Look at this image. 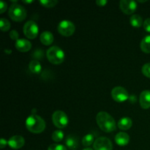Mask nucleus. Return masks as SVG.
I'll return each mask as SVG.
<instances>
[{
	"mask_svg": "<svg viewBox=\"0 0 150 150\" xmlns=\"http://www.w3.org/2000/svg\"><path fill=\"white\" fill-rule=\"evenodd\" d=\"M15 46L21 52H27L32 48V43L26 39H18L16 42Z\"/></svg>",
	"mask_w": 150,
	"mask_h": 150,
	"instance_id": "13",
	"label": "nucleus"
},
{
	"mask_svg": "<svg viewBox=\"0 0 150 150\" xmlns=\"http://www.w3.org/2000/svg\"><path fill=\"white\" fill-rule=\"evenodd\" d=\"M107 2L108 1L106 0H97L96 1V4L98 6H100V7H103V6H105L107 4Z\"/></svg>",
	"mask_w": 150,
	"mask_h": 150,
	"instance_id": "30",
	"label": "nucleus"
},
{
	"mask_svg": "<svg viewBox=\"0 0 150 150\" xmlns=\"http://www.w3.org/2000/svg\"><path fill=\"white\" fill-rule=\"evenodd\" d=\"M94 141H95V136L91 133H89L83 136V139H82V144L86 147H88L95 142Z\"/></svg>",
	"mask_w": 150,
	"mask_h": 150,
	"instance_id": "21",
	"label": "nucleus"
},
{
	"mask_svg": "<svg viewBox=\"0 0 150 150\" xmlns=\"http://www.w3.org/2000/svg\"><path fill=\"white\" fill-rule=\"evenodd\" d=\"M39 2L43 7L50 8V7H55L57 4V3H58V1L57 0H40Z\"/></svg>",
	"mask_w": 150,
	"mask_h": 150,
	"instance_id": "24",
	"label": "nucleus"
},
{
	"mask_svg": "<svg viewBox=\"0 0 150 150\" xmlns=\"http://www.w3.org/2000/svg\"><path fill=\"white\" fill-rule=\"evenodd\" d=\"M120 5L122 11L127 15L133 14L137 8V3L133 0H122Z\"/></svg>",
	"mask_w": 150,
	"mask_h": 150,
	"instance_id": "10",
	"label": "nucleus"
},
{
	"mask_svg": "<svg viewBox=\"0 0 150 150\" xmlns=\"http://www.w3.org/2000/svg\"><path fill=\"white\" fill-rule=\"evenodd\" d=\"M57 30L59 33L64 37H70L73 35L76 30L75 24L69 20H63L58 24Z\"/></svg>",
	"mask_w": 150,
	"mask_h": 150,
	"instance_id": "5",
	"label": "nucleus"
},
{
	"mask_svg": "<svg viewBox=\"0 0 150 150\" xmlns=\"http://www.w3.org/2000/svg\"><path fill=\"white\" fill-rule=\"evenodd\" d=\"M25 144V140L23 136H13L8 140V145L10 148L13 149H21L23 146Z\"/></svg>",
	"mask_w": 150,
	"mask_h": 150,
	"instance_id": "11",
	"label": "nucleus"
},
{
	"mask_svg": "<svg viewBox=\"0 0 150 150\" xmlns=\"http://www.w3.org/2000/svg\"><path fill=\"white\" fill-rule=\"evenodd\" d=\"M26 127L31 133H40L45 129V122L40 116L32 114L26 119Z\"/></svg>",
	"mask_w": 150,
	"mask_h": 150,
	"instance_id": "2",
	"label": "nucleus"
},
{
	"mask_svg": "<svg viewBox=\"0 0 150 150\" xmlns=\"http://www.w3.org/2000/svg\"><path fill=\"white\" fill-rule=\"evenodd\" d=\"M130 23H131L132 26H134V27H136V28L140 27L142 24H144L142 17L138 14L133 15V16L130 17Z\"/></svg>",
	"mask_w": 150,
	"mask_h": 150,
	"instance_id": "20",
	"label": "nucleus"
},
{
	"mask_svg": "<svg viewBox=\"0 0 150 150\" xmlns=\"http://www.w3.org/2000/svg\"><path fill=\"white\" fill-rule=\"evenodd\" d=\"M29 69L32 73L38 74V73H40L41 70H42V66H41L39 61L36 59H33L29 62Z\"/></svg>",
	"mask_w": 150,
	"mask_h": 150,
	"instance_id": "18",
	"label": "nucleus"
},
{
	"mask_svg": "<svg viewBox=\"0 0 150 150\" xmlns=\"http://www.w3.org/2000/svg\"><path fill=\"white\" fill-rule=\"evenodd\" d=\"M10 26H11V25H10V21L7 19L4 18H1L0 19V28H1V31L7 32L10 29Z\"/></svg>",
	"mask_w": 150,
	"mask_h": 150,
	"instance_id": "23",
	"label": "nucleus"
},
{
	"mask_svg": "<svg viewBox=\"0 0 150 150\" xmlns=\"http://www.w3.org/2000/svg\"><path fill=\"white\" fill-rule=\"evenodd\" d=\"M83 150H94V149H92V148L86 147V148H85V149H83Z\"/></svg>",
	"mask_w": 150,
	"mask_h": 150,
	"instance_id": "32",
	"label": "nucleus"
},
{
	"mask_svg": "<svg viewBox=\"0 0 150 150\" xmlns=\"http://www.w3.org/2000/svg\"><path fill=\"white\" fill-rule=\"evenodd\" d=\"M23 32L25 36L29 39H35L38 35L39 28L38 24L34 21H28L23 27Z\"/></svg>",
	"mask_w": 150,
	"mask_h": 150,
	"instance_id": "7",
	"label": "nucleus"
},
{
	"mask_svg": "<svg viewBox=\"0 0 150 150\" xmlns=\"http://www.w3.org/2000/svg\"><path fill=\"white\" fill-rule=\"evenodd\" d=\"M7 144H8V142H7L4 139H1V140H0V148L1 149L4 148L6 145H7Z\"/></svg>",
	"mask_w": 150,
	"mask_h": 150,
	"instance_id": "31",
	"label": "nucleus"
},
{
	"mask_svg": "<svg viewBox=\"0 0 150 150\" xmlns=\"http://www.w3.org/2000/svg\"><path fill=\"white\" fill-rule=\"evenodd\" d=\"M46 57L48 61L54 64H59L64 62V52L58 46L50 47L46 51Z\"/></svg>",
	"mask_w": 150,
	"mask_h": 150,
	"instance_id": "3",
	"label": "nucleus"
},
{
	"mask_svg": "<svg viewBox=\"0 0 150 150\" xmlns=\"http://www.w3.org/2000/svg\"><path fill=\"white\" fill-rule=\"evenodd\" d=\"M141 49L146 54H150V35H146L142 39L140 43Z\"/></svg>",
	"mask_w": 150,
	"mask_h": 150,
	"instance_id": "19",
	"label": "nucleus"
},
{
	"mask_svg": "<svg viewBox=\"0 0 150 150\" xmlns=\"http://www.w3.org/2000/svg\"><path fill=\"white\" fill-rule=\"evenodd\" d=\"M33 1H23V3H32Z\"/></svg>",
	"mask_w": 150,
	"mask_h": 150,
	"instance_id": "33",
	"label": "nucleus"
},
{
	"mask_svg": "<svg viewBox=\"0 0 150 150\" xmlns=\"http://www.w3.org/2000/svg\"><path fill=\"white\" fill-rule=\"evenodd\" d=\"M54 38L53 34L48 31H45V32H42L40 36V42L45 45H49L52 44L54 42Z\"/></svg>",
	"mask_w": 150,
	"mask_h": 150,
	"instance_id": "15",
	"label": "nucleus"
},
{
	"mask_svg": "<svg viewBox=\"0 0 150 150\" xmlns=\"http://www.w3.org/2000/svg\"><path fill=\"white\" fill-rule=\"evenodd\" d=\"M95 150H112V142L106 137L98 138L93 144Z\"/></svg>",
	"mask_w": 150,
	"mask_h": 150,
	"instance_id": "9",
	"label": "nucleus"
},
{
	"mask_svg": "<svg viewBox=\"0 0 150 150\" xmlns=\"http://www.w3.org/2000/svg\"><path fill=\"white\" fill-rule=\"evenodd\" d=\"M52 122L54 125L59 129L64 128L68 125L69 120L67 114L62 111H56L52 114Z\"/></svg>",
	"mask_w": 150,
	"mask_h": 150,
	"instance_id": "6",
	"label": "nucleus"
},
{
	"mask_svg": "<svg viewBox=\"0 0 150 150\" xmlns=\"http://www.w3.org/2000/svg\"><path fill=\"white\" fill-rule=\"evenodd\" d=\"M7 3L4 1H0V13H3L6 10H7Z\"/></svg>",
	"mask_w": 150,
	"mask_h": 150,
	"instance_id": "29",
	"label": "nucleus"
},
{
	"mask_svg": "<svg viewBox=\"0 0 150 150\" xmlns=\"http://www.w3.org/2000/svg\"><path fill=\"white\" fill-rule=\"evenodd\" d=\"M65 144L69 149L74 150L79 146V139L73 135H69L65 139Z\"/></svg>",
	"mask_w": 150,
	"mask_h": 150,
	"instance_id": "17",
	"label": "nucleus"
},
{
	"mask_svg": "<svg viewBox=\"0 0 150 150\" xmlns=\"http://www.w3.org/2000/svg\"><path fill=\"white\" fill-rule=\"evenodd\" d=\"M130 142V136L127 133L124 132L118 133L115 136V142L120 146H126Z\"/></svg>",
	"mask_w": 150,
	"mask_h": 150,
	"instance_id": "14",
	"label": "nucleus"
},
{
	"mask_svg": "<svg viewBox=\"0 0 150 150\" xmlns=\"http://www.w3.org/2000/svg\"><path fill=\"white\" fill-rule=\"evenodd\" d=\"M10 38H11L12 40L17 41L18 40V33L17 31L14 30V29H13V30L10 31Z\"/></svg>",
	"mask_w": 150,
	"mask_h": 150,
	"instance_id": "28",
	"label": "nucleus"
},
{
	"mask_svg": "<svg viewBox=\"0 0 150 150\" xmlns=\"http://www.w3.org/2000/svg\"><path fill=\"white\" fill-rule=\"evenodd\" d=\"M142 73L146 77L150 79V62L144 64L142 67Z\"/></svg>",
	"mask_w": 150,
	"mask_h": 150,
	"instance_id": "26",
	"label": "nucleus"
},
{
	"mask_svg": "<svg viewBox=\"0 0 150 150\" xmlns=\"http://www.w3.org/2000/svg\"><path fill=\"white\" fill-rule=\"evenodd\" d=\"M144 29L147 32H150V18H148L144 21Z\"/></svg>",
	"mask_w": 150,
	"mask_h": 150,
	"instance_id": "27",
	"label": "nucleus"
},
{
	"mask_svg": "<svg viewBox=\"0 0 150 150\" xmlns=\"http://www.w3.org/2000/svg\"><path fill=\"white\" fill-rule=\"evenodd\" d=\"M8 15L12 20L21 22L26 18V10L24 7L18 3L12 4L9 8Z\"/></svg>",
	"mask_w": 150,
	"mask_h": 150,
	"instance_id": "4",
	"label": "nucleus"
},
{
	"mask_svg": "<svg viewBox=\"0 0 150 150\" xmlns=\"http://www.w3.org/2000/svg\"><path fill=\"white\" fill-rule=\"evenodd\" d=\"M133 125V122L130 117H122L119 120L118 123H117V126L119 128L122 130H127L130 129Z\"/></svg>",
	"mask_w": 150,
	"mask_h": 150,
	"instance_id": "16",
	"label": "nucleus"
},
{
	"mask_svg": "<svg viewBox=\"0 0 150 150\" xmlns=\"http://www.w3.org/2000/svg\"><path fill=\"white\" fill-rule=\"evenodd\" d=\"M98 127L105 133H111L117 129V123L114 119L105 111H100L96 116Z\"/></svg>",
	"mask_w": 150,
	"mask_h": 150,
	"instance_id": "1",
	"label": "nucleus"
},
{
	"mask_svg": "<svg viewBox=\"0 0 150 150\" xmlns=\"http://www.w3.org/2000/svg\"><path fill=\"white\" fill-rule=\"evenodd\" d=\"M51 139L55 142H60L64 139V133L61 130H57L52 133Z\"/></svg>",
	"mask_w": 150,
	"mask_h": 150,
	"instance_id": "22",
	"label": "nucleus"
},
{
	"mask_svg": "<svg viewBox=\"0 0 150 150\" xmlns=\"http://www.w3.org/2000/svg\"><path fill=\"white\" fill-rule=\"evenodd\" d=\"M113 99L118 103H122L127 100L129 98L128 92L122 86H115L111 92Z\"/></svg>",
	"mask_w": 150,
	"mask_h": 150,
	"instance_id": "8",
	"label": "nucleus"
},
{
	"mask_svg": "<svg viewBox=\"0 0 150 150\" xmlns=\"http://www.w3.org/2000/svg\"><path fill=\"white\" fill-rule=\"evenodd\" d=\"M139 103L144 109L150 108V90H144L141 93L139 97Z\"/></svg>",
	"mask_w": 150,
	"mask_h": 150,
	"instance_id": "12",
	"label": "nucleus"
},
{
	"mask_svg": "<svg viewBox=\"0 0 150 150\" xmlns=\"http://www.w3.org/2000/svg\"><path fill=\"white\" fill-rule=\"evenodd\" d=\"M48 150H67V148L64 145L54 144H51L48 146Z\"/></svg>",
	"mask_w": 150,
	"mask_h": 150,
	"instance_id": "25",
	"label": "nucleus"
}]
</instances>
